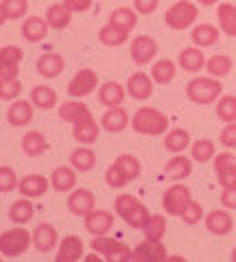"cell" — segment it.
I'll return each instance as SVG.
<instances>
[{"mask_svg":"<svg viewBox=\"0 0 236 262\" xmlns=\"http://www.w3.org/2000/svg\"><path fill=\"white\" fill-rule=\"evenodd\" d=\"M129 33H132V31L120 29V27H116V24L108 22V24H105V27L99 31V39H101V44L116 48V46H123V44L127 42V39H129Z\"/></svg>","mask_w":236,"mask_h":262,"instance_id":"83f0119b","label":"cell"},{"mask_svg":"<svg viewBox=\"0 0 236 262\" xmlns=\"http://www.w3.org/2000/svg\"><path fill=\"white\" fill-rule=\"evenodd\" d=\"M48 186H51V179H46L44 175H24L18 184V190L22 196H29V199H35V196H42Z\"/></svg>","mask_w":236,"mask_h":262,"instance_id":"44dd1931","label":"cell"},{"mask_svg":"<svg viewBox=\"0 0 236 262\" xmlns=\"http://www.w3.org/2000/svg\"><path fill=\"white\" fill-rule=\"evenodd\" d=\"M217 116L223 122H236V96L227 94V96H219L217 103Z\"/></svg>","mask_w":236,"mask_h":262,"instance_id":"b9f144b4","label":"cell"},{"mask_svg":"<svg viewBox=\"0 0 236 262\" xmlns=\"http://www.w3.org/2000/svg\"><path fill=\"white\" fill-rule=\"evenodd\" d=\"M20 75V63H9L0 59V79H15Z\"/></svg>","mask_w":236,"mask_h":262,"instance_id":"f5cc1de1","label":"cell"},{"mask_svg":"<svg viewBox=\"0 0 236 262\" xmlns=\"http://www.w3.org/2000/svg\"><path fill=\"white\" fill-rule=\"evenodd\" d=\"M190 39L199 48H208V46H214L219 42V29L212 27V24H197L192 31H190Z\"/></svg>","mask_w":236,"mask_h":262,"instance_id":"d6a6232c","label":"cell"},{"mask_svg":"<svg viewBox=\"0 0 236 262\" xmlns=\"http://www.w3.org/2000/svg\"><path fill=\"white\" fill-rule=\"evenodd\" d=\"M22 94V81L15 79H0V98L3 101H15Z\"/></svg>","mask_w":236,"mask_h":262,"instance_id":"ee69618b","label":"cell"},{"mask_svg":"<svg viewBox=\"0 0 236 262\" xmlns=\"http://www.w3.org/2000/svg\"><path fill=\"white\" fill-rule=\"evenodd\" d=\"M129 125V114L123 107H108V112L101 118V127L108 134H120Z\"/></svg>","mask_w":236,"mask_h":262,"instance_id":"cb8c5ba5","label":"cell"},{"mask_svg":"<svg viewBox=\"0 0 236 262\" xmlns=\"http://www.w3.org/2000/svg\"><path fill=\"white\" fill-rule=\"evenodd\" d=\"M129 48H132V59L138 66L151 63L153 59H156V55H158V42L153 37H149V35H138Z\"/></svg>","mask_w":236,"mask_h":262,"instance_id":"30bf717a","label":"cell"},{"mask_svg":"<svg viewBox=\"0 0 236 262\" xmlns=\"http://www.w3.org/2000/svg\"><path fill=\"white\" fill-rule=\"evenodd\" d=\"M140 160L136 158L132 153H123L114 160L112 166L105 170V182H108L110 188H123L127 186L129 182L140 177Z\"/></svg>","mask_w":236,"mask_h":262,"instance_id":"7a4b0ae2","label":"cell"},{"mask_svg":"<svg viewBox=\"0 0 236 262\" xmlns=\"http://www.w3.org/2000/svg\"><path fill=\"white\" fill-rule=\"evenodd\" d=\"M48 179H51V186L57 192H70L75 190L77 184V170L72 166H57Z\"/></svg>","mask_w":236,"mask_h":262,"instance_id":"7402d4cb","label":"cell"},{"mask_svg":"<svg viewBox=\"0 0 236 262\" xmlns=\"http://www.w3.org/2000/svg\"><path fill=\"white\" fill-rule=\"evenodd\" d=\"M33 203L29 201V196H24V199L15 201L11 210H9V219L13 221L15 225H27L31 219H33Z\"/></svg>","mask_w":236,"mask_h":262,"instance_id":"8d00e7d4","label":"cell"},{"mask_svg":"<svg viewBox=\"0 0 236 262\" xmlns=\"http://www.w3.org/2000/svg\"><path fill=\"white\" fill-rule=\"evenodd\" d=\"M22 57H24V51L20 46H5V48H0V59H3V61L20 63Z\"/></svg>","mask_w":236,"mask_h":262,"instance_id":"681fc988","label":"cell"},{"mask_svg":"<svg viewBox=\"0 0 236 262\" xmlns=\"http://www.w3.org/2000/svg\"><path fill=\"white\" fill-rule=\"evenodd\" d=\"M48 22L46 18H39V15H29L27 20L22 22V37L27 42H42L48 33Z\"/></svg>","mask_w":236,"mask_h":262,"instance_id":"603a6c76","label":"cell"},{"mask_svg":"<svg viewBox=\"0 0 236 262\" xmlns=\"http://www.w3.org/2000/svg\"><path fill=\"white\" fill-rule=\"evenodd\" d=\"M219 140H221V144L227 146V149H234L236 146V122H225Z\"/></svg>","mask_w":236,"mask_h":262,"instance_id":"c3c4849f","label":"cell"},{"mask_svg":"<svg viewBox=\"0 0 236 262\" xmlns=\"http://www.w3.org/2000/svg\"><path fill=\"white\" fill-rule=\"evenodd\" d=\"M192 142H190V134L186 129H173L168 131V134L164 136V149L168 153H184L186 149H188Z\"/></svg>","mask_w":236,"mask_h":262,"instance_id":"1f68e13d","label":"cell"},{"mask_svg":"<svg viewBox=\"0 0 236 262\" xmlns=\"http://www.w3.org/2000/svg\"><path fill=\"white\" fill-rule=\"evenodd\" d=\"M175 72H177V66L173 59H160V61H153L151 79L158 85H168L175 79Z\"/></svg>","mask_w":236,"mask_h":262,"instance_id":"f546056e","label":"cell"},{"mask_svg":"<svg viewBox=\"0 0 236 262\" xmlns=\"http://www.w3.org/2000/svg\"><path fill=\"white\" fill-rule=\"evenodd\" d=\"M92 249L108 260V262H129L132 258V249L127 247V243L118 238H110V236H94L92 238Z\"/></svg>","mask_w":236,"mask_h":262,"instance_id":"52a82bcc","label":"cell"},{"mask_svg":"<svg viewBox=\"0 0 236 262\" xmlns=\"http://www.w3.org/2000/svg\"><path fill=\"white\" fill-rule=\"evenodd\" d=\"M206 57H203L201 48L197 46H190V48H184L180 53V68L186 72H199L203 66H206Z\"/></svg>","mask_w":236,"mask_h":262,"instance_id":"4dcf8cb0","label":"cell"},{"mask_svg":"<svg viewBox=\"0 0 236 262\" xmlns=\"http://www.w3.org/2000/svg\"><path fill=\"white\" fill-rule=\"evenodd\" d=\"M105 258H99V256H85V262H101Z\"/></svg>","mask_w":236,"mask_h":262,"instance_id":"6f0895ef","label":"cell"},{"mask_svg":"<svg viewBox=\"0 0 236 262\" xmlns=\"http://www.w3.org/2000/svg\"><path fill=\"white\" fill-rule=\"evenodd\" d=\"M149 216H151V212H149V208L144 206L142 201H138L136 206L129 210V214L123 219L125 223L129 225V227H134V229H142L144 225H146V221H149Z\"/></svg>","mask_w":236,"mask_h":262,"instance_id":"60d3db41","label":"cell"},{"mask_svg":"<svg viewBox=\"0 0 236 262\" xmlns=\"http://www.w3.org/2000/svg\"><path fill=\"white\" fill-rule=\"evenodd\" d=\"M83 225L88 229V234L103 236L114 227V214L108 210H92L90 214L83 216Z\"/></svg>","mask_w":236,"mask_h":262,"instance_id":"4fadbf2b","label":"cell"},{"mask_svg":"<svg viewBox=\"0 0 236 262\" xmlns=\"http://www.w3.org/2000/svg\"><path fill=\"white\" fill-rule=\"evenodd\" d=\"M127 94L136 101H146L153 94V79L146 72H134L127 79Z\"/></svg>","mask_w":236,"mask_h":262,"instance_id":"2e32d148","label":"cell"},{"mask_svg":"<svg viewBox=\"0 0 236 262\" xmlns=\"http://www.w3.org/2000/svg\"><path fill=\"white\" fill-rule=\"evenodd\" d=\"M203 221H206V229L214 236L230 234L232 227H234V219L227 210H212L210 214L203 216Z\"/></svg>","mask_w":236,"mask_h":262,"instance_id":"e0dca14e","label":"cell"},{"mask_svg":"<svg viewBox=\"0 0 236 262\" xmlns=\"http://www.w3.org/2000/svg\"><path fill=\"white\" fill-rule=\"evenodd\" d=\"M134 262H162L166 260V247L162 245V241H144L132 251Z\"/></svg>","mask_w":236,"mask_h":262,"instance_id":"8fae6325","label":"cell"},{"mask_svg":"<svg viewBox=\"0 0 236 262\" xmlns=\"http://www.w3.org/2000/svg\"><path fill=\"white\" fill-rule=\"evenodd\" d=\"M92 3H94V0H63V5H66L72 13H83V11H88L92 7Z\"/></svg>","mask_w":236,"mask_h":262,"instance_id":"db71d44e","label":"cell"},{"mask_svg":"<svg viewBox=\"0 0 236 262\" xmlns=\"http://www.w3.org/2000/svg\"><path fill=\"white\" fill-rule=\"evenodd\" d=\"M132 127H134L136 134L156 138V136H162L168 129V116L156 107H140L134 114Z\"/></svg>","mask_w":236,"mask_h":262,"instance_id":"3957f363","label":"cell"},{"mask_svg":"<svg viewBox=\"0 0 236 262\" xmlns=\"http://www.w3.org/2000/svg\"><path fill=\"white\" fill-rule=\"evenodd\" d=\"M199 5H206V7H212V5H217L219 0H197Z\"/></svg>","mask_w":236,"mask_h":262,"instance_id":"9f6ffc18","label":"cell"},{"mask_svg":"<svg viewBox=\"0 0 236 262\" xmlns=\"http://www.w3.org/2000/svg\"><path fill=\"white\" fill-rule=\"evenodd\" d=\"M96 85H99V75H96L92 68H81L68 83V96L83 98L90 94L92 90H96Z\"/></svg>","mask_w":236,"mask_h":262,"instance_id":"9c48e42d","label":"cell"},{"mask_svg":"<svg viewBox=\"0 0 236 262\" xmlns=\"http://www.w3.org/2000/svg\"><path fill=\"white\" fill-rule=\"evenodd\" d=\"M190 158L192 162L206 164L214 158V142L208 140V138H201V140H195L190 144Z\"/></svg>","mask_w":236,"mask_h":262,"instance_id":"74e56055","label":"cell"},{"mask_svg":"<svg viewBox=\"0 0 236 262\" xmlns=\"http://www.w3.org/2000/svg\"><path fill=\"white\" fill-rule=\"evenodd\" d=\"M7 20H20L29 11V0H3Z\"/></svg>","mask_w":236,"mask_h":262,"instance_id":"f6af8a7d","label":"cell"},{"mask_svg":"<svg viewBox=\"0 0 236 262\" xmlns=\"http://www.w3.org/2000/svg\"><path fill=\"white\" fill-rule=\"evenodd\" d=\"M166 219L162 214H151L146 225L142 227L144 229V238L146 241H162V236L166 234Z\"/></svg>","mask_w":236,"mask_h":262,"instance_id":"f35d334b","label":"cell"},{"mask_svg":"<svg viewBox=\"0 0 236 262\" xmlns=\"http://www.w3.org/2000/svg\"><path fill=\"white\" fill-rule=\"evenodd\" d=\"M33 107L35 105L31 101L15 98V101L9 105V110H7V120H9V125H13V127L29 125V122L33 120Z\"/></svg>","mask_w":236,"mask_h":262,"instance_id":"d6986e66","label":"cell"},{"mask_svg":"<svg viewBox=\"0 0 236 262\" xmlns=\"http://www.w3.org/2000/svg\"><path fill=\"white\" fill-rule=\"evenodd\" d=\"M31 103L37 110H53L57 105V92L51 85H35L31 90Z\"/></svg>","mask_w":236,"mask_h":262,"instance_id":"d590c367","label":"cell"},{"mask_svg":"<svg viewBox=\"0 0 236 262\" xmlns=\"http://www.w3.org/2000/svg\"><path fill=\"white\" fill-rule=\"evenodd\" d=\"M68 210L72 212V214L77 216H85L90 214V212L94 210V194L88 190V188H75V190H70L68 194Z\"/></svg>","mask_w":236,"mask_h":262,"instance_id":"5bb4252c","label":"cell"},{"mask_svg":"<svg viewBox=\"0 0 236 262\" xmlns=\"http://www.w3.org/2000/svg\"><path fill=\"white\" fill-rule=\"evenodd\" d=\"M192 199L190 196V188L184 184H173L170 188H166L164 196H162V206H164L166 214L170 216H182V212L188 206V201Z\"/></svg>","mask_w":236,"mask_h":262,"instance_id":"ba28073f","label":"cell"},{"mask_svg":"<svg viewBox=\"0 0 236 262\" xmlns=\"http://www.w3.org/2000/svg\"><path fill=\"white\" fill-rule=\"evenodd\" d=\"M206 68L210 72V77L221 79V77H227L232 72V59L227 55H214L206 61Z\"/></svg>","mask_w":236,"mask_h":262,"instance_id":"ab89813d","label":"cell"},{"mask_svg":"<svg viewBox=\"0 0 236 262\" xmlns=\"http://www.w3.org/2000/svg\"><path fill=\"white\" fill-rule=\"evenodd\" d=\"M99 101L105 107H120L125 101V88L116 81H108L99 88Z\"/></svg>","mask_w":236,"mask_h":262,"instance_id":"484cf974","label":"cell"},{"mask_svg":"<svg viewBox=\"0 0 236 262\" xmlns=\"http://www.w3.org/2000/svg\"><path fill=\"white\" fill-rule=\"evenodd\" d=\"M230 260H232V262H236V249L232 251V256H230Z\"/></svg>","mask_w":236,"mask_h":262,"instance_id":"680465c9","label":"cell"},{"mask_svg":"<svg viewBox=\"0 0 236 262\" xmlns=\"http://www.w3.org/2000/svg\"><path fill=\"white\" fill-rule=\"evenodd\" d=\"M31 236H33L35 249L42 251V253H48L57 247V229L51 223H39Z\"/></svg>","mask_w":236,"mask_h":262,"instance_id":"ffe728a7","label":"cell"},{"mask_svg":"<svg viewBox=\"0 0 236 262\" xmlns=\"http://www.w3.org/2000/svg\"><path fill=\"white\" fill-rule=\"evenodd\" d=\"M59 118L72 125V136L79 144H92L101 134V125L94 120L90 107L81 103L79 98H70V101L59 105Z\"/></svg>","mask_w":236,"mask_h":262,"instance_id":"6da1fadb","label":"cell"},{"mask_svg":"<svg viewBox=\"0 0 236 262\" xmlns=\"http://www.w3.org/2000/svg\"><path fill=\"white\" fill-rule=\"evenodd\" d=\"M192 173V158H186L184 153H175L173 158L166 162L164 168V177L173 179V182H182V179L190 177Z\"/></svg>","mask_w":236,"mask_h":262,"instance_id":"ac0fdd59","label":"cell"},{"mask_svg":"<svg viewBox=\"0 0 236 262\" xmlns=\"http://www.w3.org/2000/svg\"><path fill=\"white\" fill-rule=\"evenodd\" d=\"M223 94V83L217 77H197L190 79L186 85V96L197 105H210L219 101V96Z\"/></svg>","mask_w":236,"mask_h":262,"instance_id":"277c9868","label":"cell"},{"mask_svg":"<svg viewBox=\"0 0 236 262\" xmlns=\"http://www.w3.org/2000/svg\"><path fill=\"white\" fill-rule=\"evenodd\" d=\"M158 5H160V0H134V9L140 15H151L158 9Z\"/></svg>","mask_w":236,"mask_h":262,"instance_id":"f907efd6","label":"cell"},{"mask_svg":"<svg viewBox=\"0 0 236 262\" xmlns=\"http://www.w3.org/2000/svg\"><path fill=\"white\" fill-rule=\"evenodd\" d=\"M182 219L186 221L188 225H197L199 221L203 219V208H201V203L197 201H188V206H186V210L182 212Z\"/></svg>","mask_w":236,"mask_h":262,"instance_id":"7dc6e473","label":"cell"},{"mask_svg":"<svg viewBox=\"0 0 236 262\" xmlns=\"http://www.w3.org/2000/svg\"><path fill=\"white\" fill-rule=\"evenodd\" d=\"M31 243H33V236L22 225H18L0 234V253L5 258H18L31 247Z\"/></svg>","mask_w":236,"mask_h":262,"instance_id":"8992f818","label":"cell"},{"mask_svg":"<svg viewBox=\"0 0 236 262\" xmlns=\"http://www.w3.org/2000/svg\"><path fill=\"white\" fill-rule=\"evenodd\" d=\"M197 15H199L197 5L190 3V0H180V3L170 5L166 9L164 22H166V27L173 31H186L197 22Z\"/></svg>","mask_w":236,"mask_h":262,"instance_id":"5b68a950","label":"cell"},{"mask_svg":"<svg viewBox=\"0 0 236 262\" xmlns=\"http://www.w3.org/2000/svg\"><path fill=\"white\" fill-rule=\"evenodd\" d=\"M5 20H7V13H5V7H3V3H0V27L5 24Z\"/></svg>","mask_w":236,"mask_h":262,"instance_id":"11a10c76","label":"cell"},{"mask_svg":"<svg viewBox=\"0 0 236 262\" xmlns=\"http://www.w3.org/2000/svg\"><path fill=\"white\" fill-rule=\"evenodd\" d=\"M63 68H66V61H63V57L57 55V53H44L37 59V72L44 79H55L57 75H61Z\"/></svg>","mask_w":236,"mask_h":262,"instance_id":"d4e9b609","label":"cell"},{"mask_svg":"<svg viewBox=\"0 0 236 262\" xmlns=\"http://www.w3.org/2000/svg\"><path fill=\"white\" fill-rule=\"evenodd\" d=\"M221 206L225 210H236V186L221 190Z\"/></svg>","mask_w":236,"mask_h":262,"instance_id":"816d5d0a","label":"cell"},{"mask_svg":"<svg viewBox=\"0 0 236 262\" xmlns=\"http://www.w3.org/2000/svg\"><path fill=\"white\" fill-rule=\"evenodd\" d=\"M214 173L219 184L223 188L236 186V162L232 158V153H219L214 155Z\"/></svg>","mask_w":236,"mask_h":262,"instance_id":"7c38bea8","label":"cell"},{"mask_svg":"<svg viewBox=\"0 0 236 262\" xmlns=\"http://www.w3.org/2000/svg\"><path fill=\"white\" fill-rule=\"evenodd\" d=\"M70 20H72V11L63 3L61 5H51L46 9V22H48V27L55 29V31L66 29L70 24Z\"/></svg>","mask_w":236,"mask_h":262,"instance_id":"f1b7e54d","label":"cell"},{"mask_svg":"<svg viewBox=\"0 0 236 262\" xmlns=\"http://www.w3.org/2000/svg\"><path fill=\"white\" fill-rule=\"evenodd\" d=\"M48 149V140L44 134H39V131H29V134H24L22 138V151L29 155V158H39V155H44Z\"/></svg>","mask_w":236,"mask_h":262,"instance_id":"4316f807","label":"cell"},{"mask_svg":"<svg viewBox=\"0 0 236 262\" xmlns=\"http://www.w3.org/2000/svg\"><path fill=\"white\" fill-rule=\"evenodd\" d=\"M110 22H112V24H116V27H120V29L132 31V29L136 27V22H138V13H136V9H127V7H118V9H114V13H112Z\"/></svg>","mask_w":236,"mask_h":262,"instance_id":"7bdbcfd3","label":"cell"},{"mask_svg":"<svg viewBox=\"0 0 236 262\" xmlns=\"http://www.w3.org/2000/svg\"><path fill=\"white\" fill-rule=\"evenodd\" d=\"M70 166H75V170L79 173H88V170H92L96 166V155L92 149H88V146H79L70 153Z\"/></svg>","mask_w":236,"mask_h":262,"instance_id":"836d02e7","label":"cell"},{"mask_svg":"<svg viewBox=\"0 0 236 262\" xmlns=\"http://www.w3.org/2000/svg\"><path fill=\"white\" fill-rule=\"evenodd\" d=\"M20 179L15 177V170L11 166H0V192L7 194V192H13L18 188Z\"/></svg>","mask_w":236,"mask_h":262,"instance_id":"bcb514c9","label":"cell"},{"mask_svg":"<svg viewBox=\"0 0 236 262\" xmlns=\"http://www.w3.org/2000/svg\"><path fill=\"white\" fill-rule=\"evenodd\" d=\"M83 241L79 236H63L55 253V262H77L83 258Z\"/></svg>","mask_w":236,"mask_h":262,"instance_id":"9a60e30c","label":"cell"},{"mask_svg":"<svg viewBox=\"0 0 236 262\" xmlns=\"http://www.w3.org/2000/svg\"><path fill=\"white\" fill-rule=\"evenodd\" d=\"M217 18H219V27L225 35L236 37V7L232 3H221L217 9Z\"/></svg>","mask_w":236,"mask_h":262,"instance_id":"e575fe53","label":"cell"}]
</instances>
